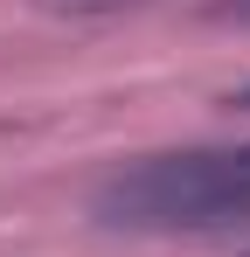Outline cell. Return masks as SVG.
Returning a JSON list of instances; mask_svg holds the SVG:
<instances>
[{
	"label": "cell",
	"mask_w": 250,
	"mask_h": 257,
	"mask_svg": "<svg viewBox=\"0 0 250 257\" xmlns=\"http://www.w3.org/2000/svg\"><path fill=\"white\" fill-rule=\"evenodd\" d=\"M90 215L104 229L174 236V229H229L250 222V153H153L104 174Z\"/></svg>",
	"instance_id": "1"
},
{
	"label": "cell",
	"mask_w": 250,
	"mask_h": 257,
	"mask_svg": "<svg viewBox=\"0 0 250 257\" xmlns=\"http://www.w3.org/2000/svg\"><path fill=\"white\" fill-rule=\"evenodd\" d=\"M222 104H229V111H250V77H243V84H236V90H229Z\"/></svg>",
	"instance_id": "4"
},
{
	"label": "cell",
	"mask_w": 250,
	"mask_h": 257,
	"mask_svg": "<svg viewBox=\"0 0 250 257\" xmlns=\"http://www.w3.org/2000/svg\"><path fill=\"white\" fill-rule=\"evenodd\" d=\"M202 21H215V28H250V0H208Z\"/></svg>",
	"instance_id": "3"
},
{
	"label": "cell",
	"mask_w": 250,
	"mask_h": 257,
	"mask_svg": "<svg viewBox=\"0 0 250 257\" xmlns=\"http://www.w3.org/2000/svg\"><path fill=\"white\" fill-rule=\"evenodd\" d=\"M49 14H70V21H104V14H125V7H139V0H35Z\"/></svg>",
	"instance_id": "2"
},
{
	"label": "cell",
	"mask_w": 250,
	"mask_h": 257,
	"mask_svg": "<svg viewBox=\"0 0 250 257\" xmlns=\"http://www.w3.org/2000/svg\"><path fill=\"white\" fill-rule=\"evenodd\" d=\"M243 257H250V250H243Z\"/></svg>",
	"instance_id": "5"
}]
</instances>
